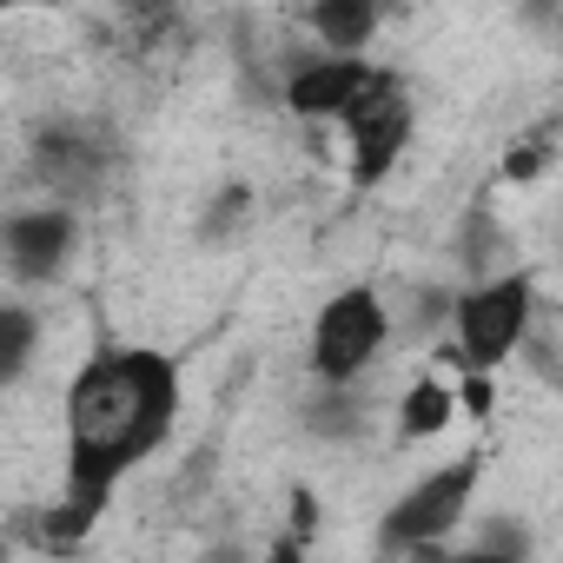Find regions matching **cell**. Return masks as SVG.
<instances>
[{
    "instance_id": "obj_1",
    "label": "cell",
    "mask_w": 563,
    "mask_h": 563,
    "mask_svg": "<svg viewBox=\"0 0 563 563\" xmlns=\"http://www.w3.org/2000/svg\"><path fill=\"white\" fill-rule=\"evenodd\" d=\"M186 411V372L159 345H100L60 398V497L47 504V543H80L120 484L146 471Z\"/></svg>"
},
{
    "instance_id": "obj_2",
    "label": "cell",
    "mask_w": 563,
    "mask_h": 563,
    "mask_svg": "<svg viewBox=\"0 0 563 563\" xmlns=\"http://www.w3.org/2000/svg\"><path fill=\"white\" fill-rule=\"evenodd\" d=\"M477 484H484V451H457V457L431 464L424 477H411L378 517V556H391V563H444V543L471 523Z\"/></svg>"
},
{
    "instance_id": "obj_3",
    "label": "cell",
    "mask_w": 563,
    "mask_h": 563,
    "mask_svg": "<svg viewBox=\"0 0 563 563\" xmlns=\"http://www.w3.org/2000/svg\"><path fill=\"white\" fill-rule=\"evenodd\" d=\"M391 306L378 286H339L306 332V372L319 391H365V378L378 372V358L391 352Z\"/></svg>"
},
{
    "instance_id": "obj_4",
    "label": "cell",
    "mask_w": 563,
    "mask_h": 563,
    "mask_svg": "<svg viewBox=\"0 0 563 563\" xmlns=\"http://www.w3.org/2000/svg\"><path fill=\"white\" fill-rule=\"evenodd\" d=\"M530 319H537V278L523 265L510 272H477L471 286L451 299V345H457V365L471 378H490L504 372L523 339H530Z\"/></svg>"
},
{
    "instance_id": "obj_5",
    "label": "cell",
    "mask_w": 563,
    "mask_h": 563,
    "mask_svg": "<svg viewBox=\"0 0 563 563\" xmlns=\"http://www.w3.org/2000/svg\"><path fill=\"white\" fill-rule=\"evenodd\" d=\"M411 126H418V107H411L405 80H398L391 67H378L372 87L352 100V113H345L332 133L345 140V166H352V179H358V186H378V179L398 166V153L411 146Z\"/></svg>"
},
{
    "instance_id": "obj_6",
    "label": "cell",
    "mask_w": 563,
    "mask_h": 563,
    "mask_svg": "<svg viewBox=\"0 0 563 563\" xmlns=\"http://www.w3.org/2000/svg\"><path fill=\"white\" fill-rule=\"evenodd\" d=\"M74 252H80V212L67 199L21 206V212H8V225H0V258H8L14 292L54 286V278L74 265Z\"/></svg>"
},
{
    "instance_id": "obj_7",
    "label": "cell",
    "mask_w": 563,
    "mask_h": 563,
    "mask_svg": "<svg viewBox=\"0 0 563 563\" xmlns=\"http://www.w3.org/2000/svg\"><path fill=\"white\" fill-rule=\"evenodd\" d=\"M378 8L372 0H319L312 8V34H319V54H345V60H365L372 54V34H378Z\"/></svg>"
},
{
    "instance_id": "obj_8",
    "label": "cell",
    "mask_w": 563,
    "mask_h": 563,
    "mask_svg": "<svg viewBox=\"0 0 563 563\" xmlns=\"http://www.w3.org/2000/svg\"><path fill=\"white\" fill-rule=\"evenodd\" d=\"M444 563H530V530L510 523V517H497V523H484L471 543H457Z\"/></svg>"
},
{
    "instance_id": "obj_9",
    "label": "cell",
    "mask_w": 563,
    "mask_h": 563,
    "mask_svg": "<svg viewBox=\"0 0 563 563\" xmlns=\"http://www.w3.org/2000/svg\"><path fill=\"white\" fill-rule=\"evenodd\" d=\"M34 339H41V319H34L21 299H8V306H0V378H8V385L27 378V365H34Z\"/></svg>"
},
{
    "instance_id": "obj_10",
    "label": "cell",
    "mask_w": 563,
    "mask_h": 563,
    "mask_svg": "<svg viewBox=\"0 0 563 563\" xmlns=\"http://www.w3.org/2000/svg\"><path fill=\"white\" fill-rule=\"evenodd\" d=\"M444 424H451V391H444L438 378L411 385V391H405V411H398V431H405V438H431V431H444Z\"/></svg>"
},
{
    "instance_id": "obj_11",
    "label": "cell",
    "mask_w": 563,
    "mask_h": 563,
    "mask_svg": "<svg viewBox=\"0 0 563 563\" xmlns=\"http://www.w3.org/2000/svg\"><path fill=\"white\" fill-rule=\"evenodd\" d=\"M365 411H372V405H365V391H319L306 418H312V431H319V438H352V431L365 424Z\"/></svg>"
}]
</instances>
